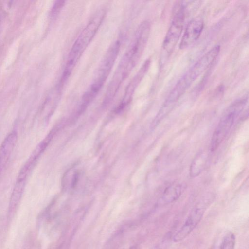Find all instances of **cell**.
<instances>
[{
	"label": "cell",
	"instance_id": "13",
	"mask_svg": "<svg viewBox=\"0 0 249 249\" xmlns=\"http://www.w3.org/2000/svg\"><path fill=\"white\" fill-rule=\"evenodd\" d=\"M235 245V236L233 233L229 232L223 237L219 249H234Z\"/></svg>",
	"mask_w": 249,
	"mask_h": 249
},
{
	"label": "cell",
	"instance_id": "14",
	"mask_svg": "<svg viewBox=\"0 0 249 249\" xmlns=\"http://www.w3.org/2000/svg\"><path fill=\"white\" fill-rule=\"evenodd\" d=\"M65 0H58L55 2L51 11L52 15H57L65 4Z\"/></svg>",
	"mask_w": 249,
	"mask_h": 249
},
{
	"label": "cell",
	"instance_id": "6",
	"mask_svg": "<svg viewBox=\"0 0 249 249\" xmlns=\"http://www.w3.org/2000/svg\"><path fill=\"white\" fill-rule=\"evenodd\" d=\"M185 17V5L181 4L175 12L171 25L163 41L160 65H163L172 53L181 36Z\"/></svg>",
	"mask_w": 249,
	"mask_h": 249
},
{
	"label": "cell",
	"instance_id": "12",
	"mask_svg": "<svg viewBox=\"0 0 249 249\" xmlns=\"http://www.w3.org/2000/svg\"><path fill=\"white\" fill-rule=\"evenodd\" d=\"M184 189L181 184H173L167 187L161 196V201L165 204L172 203L178 199Z\"/></svg>",
	"mask_w": 249,
	"mask_h": 249
},
{
	"label": "cell",
	"instance_id": "11",
	"mask_svg": "<svg viewBox=\"0 0 249 249\" xmlns=\"http://www.w3.org/2000/svg\"><path fill=\"white\" fill-rule=\"evenodd\" d=\"M208 154L204 150L200 151L195 157L190 167V176L196 177L199 175L206 166Z\"/></svg>",
	"mask_w": 249,
	"mask_h": 249
},
{
	"label": "cell",
	"instance_id": "1",
	"mask_svg": "<svg viewBox=\"0 0 249 249\" xmlns=\"http://www.w3.org/2000/svg\"><path fill=\"white\" fill-rule=\"evenodd\" d=\"M150 29V24L147 21L142 22L138 27L108 84L105 97V103L109 102L114 98L122 83L140 60L147 44Z\"/></svg>",
	"mask_w": 249,
	"mask_h": 249
},
{
	"label": "cell",
	"instance_id": "5",
	"mask_svg": "<svg viewBox=\"0 0 249 249\" xmlns=\"http://www.w3.org/2000/svg\"><path fill=\"white\" fill-rule=\"evenodd\" d=\"M248 99V96H245L237 100L224 111L212 138L211 151L216 150L224 140L234 122L245 108Z\"/></svg>",
	"mask_w": 249,
	"mask_h": 249
},
{
	"label": "cell",
	"instance_id": "3",
	"mask_svg": "<svg viewBox=\"0 0 249 249\" xmlns=\"http://www.w3.org/2000/svg\"><path fill=\"white\" fill-rule=\"evenodd\" d=\"M220 50V46L216 45L199 58L178 81L163 105L173 108L194 81L211 66L218 55Z\"/></svg>",
	"mask_w": 249,
	"mask_h": 249
},
{
	"label": "cell",
	"instance_id": "9",
	"mask_svg": "<svg viewBox=\"0 0 249 249\" xmlns=\"http://www.w3.org/2000/svg\"><path fill=\"white\" fill-rule=\"evenodd\" d=\"M204 27L203 20L196 18L187 24L181 39L179 47L184 49L194 43L200 36Z\"/></svg>",
	"mask_w": 249,
	"mask_h": 249
},
{
	"label": "cell",
	"instance_id": "10",
	"mask_svg": "<svg viewBox=\"0 0 249 249\" xmlns=\"http://www.w3.org/2000/svg\"><path fill=\"white\" fill-rule=\"evenodd\" d=\"M150 63L151 61L150 59L146 60L127 85L124 97L123 102L121 104L122 107L124 106L131 98L136 89L148 71Z\"/></svg>",
	"mask_w": 249,
	"mask_h": 249
},
{
	"label": "cell",
	"instance_id": "7",
	"mask_svg": "<svg viewBox=\"0 0 249 249\" xmlns=\"http://www.w3.org/2000/svg\"><path fill=\"white\" fill-rule=\"evenodd\" d=\"M205 211V208L202 205H198L195 207L182 226L173 236L174 242H178L184 239L200 222Z\"/></svg>",
	"mask_w": 249,
	"mask_h": 249
},
{
	"label": "cell",
	"instance_id": "4",
	"mask_svg": "<svg viewBox=\"0 0 249 249\" xmlns=\"http://www.w3.org/2000/svg\"><path fill=\"white\" fill-rule=\"evenodd\" d=\"M120 42L114 41L101 60L91 84L83 94L81 107L87 106L97 95L106 82L118 57Z\"/></svg>",
	"mask_w": 249,
	"mask_h": 249
},
{
	"label": "cell",
	"instance_id": "15",
	"mask_svg": "<svg viewBox=\"0 0 249 249\" xmlns=\"http://www.w3.org/2000/svg\"><path fill=\"white\" fill-rule=\"evenodd\" d=\"M129 249H140L138 246H133L131 247Z\"/></svg>",
	"mask_w": 249,
	"mask_h": 249
},
{
	"label": "cell",
	"instance_id": "2",
	"mask_svg": "<svg viewBox=\"0 0 249 249\" xmlns=\"http://www.w3.org/2000/svg\"><path fill=\"white\" fill-rule=\"evenodd\" d=\"M105 16V11L99 10L80 33L73 44L65 66L60 84L63 85L71 75L76 64L99 29Z\"/></svg>",
	"mask_w": 249,
	"mask_h": 249
},
{
	"label": "cell",
	"instance_id": "8",
	"mask_svg": "<svg viewBox=\"0 0 249 249\" xmlns=\"http://www.w3.org/2000/svg\"><path fill=\"white\" fill-rule=\"evenodd\" d=\"M50 138V137L48 136L38 144L32 151L27 160L20 169L16 179V182L26 184L27 179L35 167L40 156L46 148Z\"/></svg>",
	"mask_w": 249,
	"mask_h": 249
}]
</instances>
